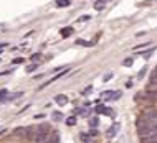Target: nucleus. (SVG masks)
<instances>
[{"mask_svg":"<svg viewBox=\"0 0 157 143\" xmlns=\"http://www.w3.org/2000/svg\"><path fill=\"white\" fill-rule=\"evenodd\" d=\"M50 137L51 135H48V132H38L35 135V143H48L50 142Z\"/></svg>","mask_w":157,"mask_h":143,"instance_id":"1","label":"nucleus"},{"mask_svg":"<svg viewBox=\"0 0 157 143\" xmlns=\"http://www.w3.org/2000/svg\"><path fill=\"white\" fill-rule=\"evenodd\" d=\"M101 97L109 99V100H118V99L121 97V92L119 91H104L101 94Z\"/></svg>","mask_w":157,"mask_h":143,"instance_id":"2","label":"nucleus"},{"mask_svg":"<svg viewBox=\"0 0 157 143\" xmlns=\"http://www.w3.org/2000/svg\"><path fill=\"white\" fill-rule=\"evenodd\" d=\"M147 96L152 99H157V86H149L147 87Z\"/></svg>","mask_w":157,"mask_h":143,"instance_id":"3","label":"nucleus"},{"mask_svg":"<svg viewBox=\"0 0 157 143\" xmlns=\"http://www.w3.org/2000/svg\"><path fill=\"white\" fill-rule=\"evenodd\" d=\"M96 112L98 114H104V115H111V109H108L104 105H99L98 109H96Z\"/></svg>","mask_w":157,"mask_h":143,"instance_id":"4","label":"nucleus"},{"mask_svg":"<svg viewBox=\"0 0 157 143\" xmlns=\"http://www.w3.org/2000/svg\"><path fill=\"white\" fill-rule=\"evenodd\" d=\"M119 130V125L118 124H114L111 127V128H109V130H108V135H109V137H114V135H116V132Z\"/></svg>","mask_w":157,"mask_h":143,"instance_id":"5","label":"nucleus"},{"mask_svg":"<svg viewBox=\"0 0 157 143\" xmlns=\"http://www.w3.org/2000/svg\"><path fill=\"white\" fill-rule=\"evenodd\" d=\"M66 102H68V97H66V96H56V104L65 105Z\"/></svg>","mask_w":157,"mask_h":143,"instance_id":"6","label":"nucleus"},{"mask_svg":"<svg viewBox=\"0 0 157 143\" xmlns=\"http://www.w3.org/2000/svg\"><path fill=\"white\" fill-rule=\"evenodd\" d=\"M71 33H73V28H70V26H68V28H63V30H61V36L68 38V36H70Z\"/></svg>","mask_w":157,"mask_h":143,"instance_id":"7","label":"nucleus"},{"mask_svg":"<svg viewBox=\"0 0 157 143\" xmlns=\"http://www.w3.org/2000/svg\"><path fill=\"white\" fill-rule=\"evenodd\" d=\"M30 133V128H17L15 130V135H28Z\"/></svg>","mask_w":157,"mask_h":143,"instance_id":"8","label":"nucleus"},{"mask_svg":"<svg viewBox=\"0 0 157 143\" xmlns=\"http://www.w3.org/2000/svg\"><path fill=\"white\" fill-rule=\"evenodd\" d=\"M56 5L58 7H68L70 5V0H56Z\"/></svg>","mask_w":157,"mask_h":143,"instance_id":"9","label":"nucleus"},{"mask_svg":"<svg viewBox=\"0 0 157 143\" xmlns=\"http://www.w3.org/2000/svg\"><path fill=\"white\" fill-rule=\"evenodd\" d=\"M151 86H157V72H154L151 76Z\"/></svg>","mask_w":157,"mask_h":143,"instance_id":"10","label":"nucleus"},{"mask_svg":"<svg viewBox=\"0 0 157 143\" xmlns=\"http://www.w3.org/2000/svg\"><path fill=\"white\" fill-rule=\"evenodd\" d=\"M132 63H134V59L127 58V59H124V63H122V64H124V66H132Z\"/></svg>","mask_w":157,"mask_h":143,"instance_id":"11","label":"nucleus"},{"mask_svg":"<svg viewBox=\"0 0 157 143\" xmlns=\"http://www.w3.org/2000/svg\"><path fill=\"white\" fill-rule=\"evenodd\" d=\"M66 124H68V125H74V124H76V118H74V117L66 118Z\"/></svg>","mask_w":157,"mask_h":143,"instance_id":"12","label":"nucleus"},{"mask_svg":"<svg viewBox=\"0 0 157 143\" xmlns=\"http://www.w3.org/2000/svg\"><path fill=\"white\" fill-rule=\"evenodd\" d=\"M89 18H91L89 15H83V17H79L78 18V21H86V20H89Z\"/></svg>","mask_w":157,"mask_h":143,"instance_id":"13","label":"nucleus"},{"mask_svg":"<svg viewBox=\"0 0 157 143\" xmlns=\"http://www.w3.org/2000/svg\"><path fill=\"white\" fill-rule=\"evenodd\" d=\"M103 0H101V2H98V3H96V10H103Z\"/></svg>","mask_w":157,"mask_h":143,"instance_id":"14","label":"nucleus"},{"mask_svg":"<svg viewBox=\"0 0 157 143\" xmlns=\"http://www.w3.org/2000/svg\"><path fill=\"white\" fill-rule=\"evenodd\" d=\"M13 63H15V64H20V63H23V58H17V59H13Z\"/></svg>","mask_w":157,"mask_h":143,"instance_id":"15","label":"nucleus"},{"mask_svg":"<svg viewBox=\"0 0 157 143\" xmlns=\"http://www.w3.org/2000/svg\"><path fill=\"white\" fill-rule=\"evenodd\" d=\"M30 59H32V61H38V59H40V54H33Z\"/></svg>","mask_w":157,"mask_h":143,"instance_id":"16","label":"nucleus"},{"mask_svg":"<svg viewBox=\"0 0 157 143\" xmlns=\"http://www.w3.org/2000/svg\"><path fill=\"white\" fill-rule=\"evenodd\" d=\"M89 125H93V127H96V125H98V118H93L91 120V124Z\"/></svg>","mask_w":157,"mask_h":143,"instance_id":"17","label":"nucleus"},{"mask_svg":"<svg viewBox=\"0 0 157 143\" xmlns=\"http://www.w3.org/2000/svg\"><path fill=\"white\" fill-rule=\"evenodd\" d=\"M48 143H58V138H56V137H53V140L50 138V142H48Z\"/></svg>","mask_w":157,"mask_h":143,"instance_id":"18","label":"nucleus"},{"mask_svg":"<svg viewBox=\"0 0 157 143\" xmlns=\"http://www.w3.org/2000/svg\"><path fill=\"white\" fill-rule=\"evenodd\" d=\"M154 72H157V67H156V71H154Z\"/></svg>","mask_w":157,"mask_h":143,"instance_id":"19","label":"nucleus"}]
</instances>
